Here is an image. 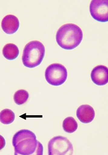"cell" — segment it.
<instances>
[{
    "label": "cell",
    "instance_id": "cell-1",
    "mask_svg": "<svg viewBox=\"0 0 108 155\" xmlns=\"http://www.w3.org/2000/svg\"><path fill=\"white\" fill-rule=\"evenodd\" d=\"M15 155H30L35 152L42 155V145L37 140L34 133L27 129L19 131L12 139Z\"/></svg>",
    "mask_w": 108,
    "mask_h": 155
},
{
    "label": "cell",
    "instance_id": "cell-2",
    "mask_svg": "<svg viewBox=\"0 0 108 155\" xmlns=\"http://www.w3.org/2000/svg\"><path fill=\"white\" fill-rule=\"evenodd\" d=\"M83 38L81 29L74 24H67L60 27L56 39L59 46L66 50H72L80 44Z\"/></svg>",
    "mask_w": 108,
    "mask_h": 155
},
{
    "label": "cell",
    "instance_id": "cell-3",
    "mask_svg": "<svg viewBox=\"0 0 108 155\" xmlns=\"http://www.w3.org/2000/svg\"><path fill=\"white\" fill-rule=\"evenodd\" d=\"M45 54L44 45L38 41L28 43L24 48L22 61L25 66L34 68L41 64Z\"/></svg>",
    "mask_w": 108,
    "mask_h": 155
},
{
    "label": "cell",
    "instance_id": "cell-4",
    "mask_svg": "<svg viewBox=\"0 0 108 155\" xmlns=\"http://www.w3.org/2000/svg\"><path fill=\"white\" fill-rule=\"evenodd\" d=\"M67 78V69L60 63L51 64L45 70V79L48 83L53 86H60L64 84Z\"/></svg>",
    "mask_w": 108,
    "mask_h": 155
},
{
    "label": "cell",
    "instance_id": "cell-5",
    "mask_svg": "<svg viewBox=\"0 0 108 155\" xmlns=\"http://www.w3.org/2000/svg\"><path fill=\"white\" fill-rule=\"evenodd\" d=\"M48 155H72L73 146L71 142L65 137L57 136L50 140L48 145Z\"/></svg>",
    "mask_w": 108,
    "mask_h": 155
},
{
    "label": "cell",
    "instance_id": "cell-6",
    "mask_svg": "<svg viewBox=\"0 0 108 155\" xmlns=\"http://www.w3.org/2000/svg\"><path fill=\"white\" fill-rule=\"evenodd\" d=\"M90 10L94 19L100 22H108V0H93L90 4Z\"/></svg>",
    "mask_w": 108,
    "mask_h": 155
},
{
    "label": "cell",
    "instance_id": "cell-7",
    "mask_svg": "<svg viewBox=\"0 0 108 155\" xmlns=\"http://www.w3.org/2000/svg\"><path fill=\"white\" fill-rule=\"evenodd\" d=\"M91 78L94 84L99 86L104 85L108 82V68L103 65L94 68L91 73Z\"/></svg>",
    "mask_w": 108,
    "mask_h": 155
},
{
    "label": "cell",
    "instance_id": "cell-8",
    "mask_svg": "<svg viewBox=\"0 0 108 155\" xmlns=\"http://www.w3.org/2000/svg\"><path fill=\"white\" fill-rule=\"evenodd\" d=\"M1 25L4 32L8 34H12L17 32L18 29L19 22L17 17L8 15L3 18Z\"/></svg>",
    "mask_w": 108,
    "mask_h": 155
},
{
    "label": "cell",
    "instance_id": "cell-9",
    "mask_svg": "<svg viewBox=\"0 0 108 155\" xmlns=\"http://www.w3.org/2000/svg\"><path fill=\"white\" fill-rule=\"evenodd\" d=\"M76 115L82 123H89L94 120L95 112L92 107L88 104H83L77 109Z\"/></svg>",
    "mask_w": 108,
    "mask_h": 155
},
{
    "label": "cell",
    "instance_id": "cell-10",
    "mask_svg": "<svg viewBox=\"0 0 108 155\" xmlns=\"http://www.w3.org/2000/svg\"><path fill=\"white\" fill-rule=\"evenodd\" d=\"M2 54L6 59L13 60L18 56L19 51L18 48L15 45L9 43L4 46L2 49Z\"/></svg>",
    "mask_w": 108,
    "mask_h": 155
},
{
    "label": "cell",
    "instance_id": "cell-11",
    "mask_svg": "<svg viewBox=\"0 0 108 155\" xmlns=\"http://www.w3.org/2000/svg\"><path fill=\"white\" fill-rule=\"evenodd\" d=\"M15 115L11 110L5 109L0 113V121L2 124H11L14 121Z\"/></svg>",
    "mask_w": 108,
    "mask_h": 155
},
{
    "label": "cell",
    "instance_id": "cell-12",
    "mask_svg": "<svg viewBox=\"0 0 108 155\" xmlns=\"http://www.w3.org/2000/svg\"><path fill=\"white\" fill-rule=\"evenodd\" d=\"M63 128L66 132L72 133L78 128V124L74 118L68 117L66 118L63 122Z\"/></svg>",
    "mask_w": 108,
    "mask_h": 155
},
{
    "label": "cell",
    "instance_id": "cell-13",
    "mask_svg": "<svg viewBox=\"0 0 108 155\" xmlns=\"http://www.w3.org/2000/svg\"><path fill=\"white\" fill-rule=\"evenodd\" d=\"M29 93L25 90H20L16 91L14 96L15 102L18 105L25 103L29 98Z\"/></svg>",
    "mask_w": 108,
    "mask_h": 155
},
{
    "label": "cell",
    "instance_id": "cell-14",
    "mask_svg": "<svg viewBox=\"0 0 108 155\" xmlns=\"http://www.w3.org/2000/svg\"><path fill=\"white\" fill-rule=\"evenodd\" d=\"M6 142L4 138L1 135H0V150H2L5 147Z\"/></svg>",
    "mask_w": 108,
    "mask_h": 155
}]
</instances>
